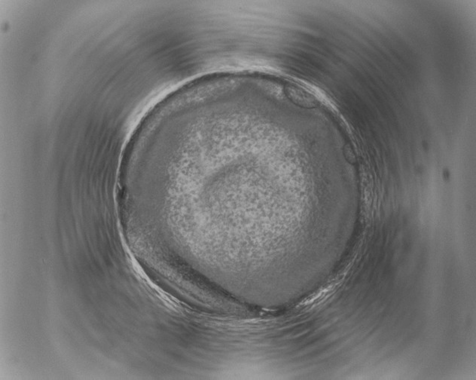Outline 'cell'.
<instances>
[{
	"label": "cell",
	"instance_id": "6da1fadb",
	"mask_svg": "<svg viewBox=\"0 0 476 380\" xmlns=\"http://www.w3.org/2000/svg\"><path fill=\"white\" fill-rule=\"evenodd\" d=\"M286 90H287V96H289V98H291V100L298 101V104L308 105L311 102V98L307 95L308 93L303 91L301 88H298V87L294 86V85L291 84V85L286 87Z\"/></svg>",
	"mask_w": 476,
	"mask_h": 380
}]
</instances>
